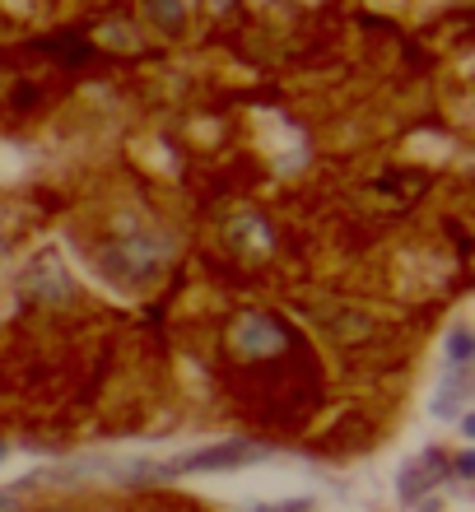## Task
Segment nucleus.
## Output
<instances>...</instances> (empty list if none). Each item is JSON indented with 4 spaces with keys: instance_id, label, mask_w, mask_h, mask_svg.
Here are the masks:
<instances>
[{
    "instance_id": "8",
    "label": "nucleus",
    "mask_w": 475,
    "mask_h": 512,
    "mask_svg": "<svg viewBox=\"0 0 475 512\" xmlns=\"http://www.w3.org/2000/svg\"><path fill=\"white\" fill-rule=\"evenodd\" d=\"M150 14L163 33H177V28H182V0H150Z\"/></svg>"
},
{
    "instance_id": "9",
    "label": "nucleus",
    "mask_w": 475,
    "mask_h": 512,
    "mask_svg": "<svg viewBox=\"0 0 475 512\" xmlns=\"http://www.w3.org/2000/svg\"><path fill=\"white\" fill-rule=\"evenodd\" d=\"M252 512H313V499H294V503H252Z\"/></svg>"
},
{
    "instance_id": "7",
    "label": "nucleus",
    "mask_w": 475,
    "mask_h": 512,
    "mask_svg": "<svg viewBox=\"0 0 475 512\" xmlns=\"http://www.w3.org/2000/svg\"><path fill=\"white\" fill-rule=\"evenodd\" d=\"M443 466H448L443 452H424V457H415L406 471H401V499H420L429 485H438V480H443Z\"/></svg>"
},
{
    "instance_id": "4",
    "label": "nucleus",
    "mask_w": 475,
    "mask_h": 512,
    "mask_svg": "<svg viewBox=\"0 0 475 512\" xmlns=\"http://www.w3.org/2000/svg\"><path fill=\"white\" fill-rule=\"evenodd\" d=\"M308 322H317V331L336 340V345H364L373 336V317L354 303H340V298H326V303H308Z\"/></svg>"
},
{
    "instance_id": "13",
    "label": "nucleus",
    "mask_w": 475,
    "mask_h": 512,
    "mask_svg": "<svg viewBox=\"0 0 475 512\" xmlns=\"http://www.w3.org/2000/svg\"><path fill=\"white\" fill-rule=\"evenodd\" d=\"M0 457H5V447H0Z\"/></svg>"
},
{
    "instance_id": "2",
    "label": "nucleus",
    "mask_w": 475,
    "mask_h": 512,
    "mask_svg": "<svg viewBox=\"0 0 475 512\" xmlns=\"http://www.w3.org/2000/svg\"><path fill=\"white\" fill-rule=\"evenodd\" d=\"M261 457H266V447L238 438V443H219V447L187 452V457H173V461H163V466H136L140 475H131V485H140V480H168V475H187V471H233V466L261 461Z\"/></svg>"
},
{
    "instance_id": "6",
    "label": "nucleus",
    "mask_w": 475,
    "mask_h": 512,
    "mask_svg": "<svg viewBox=\"0 0 475 512\" xmlns=\"http://www.w3.org/2000/svg\"><path fill=\"white\" fill-rule=\"evenodd\" d=\"M224 247H229L233 256H243V261H261V256H271V247H275V229L257 210H238V215H229V224H224Z\"/></svg>"
},
{
    "instance_id": "3",
    "label": "nucleus",
    "mask_w": 475,
    "mask_h": 512,
    "mask_svg": "<svg viewBox=\"0 0 475 512\" xmlns=\"http://www.w3.org/2000/svg\"><path fill=\"white\" fill-rule=\"evenodd\" d=\"M233 359H271V354H285L294 345V336L285 331V322H275L266 312H243L229 322V336H224Z\"/></svg>"
},
{
    "instance_id": "11",
    "label": "nucleus",
    "mask_w": 475,
    "mask_h": 512,
    "mask_svg": "<svg viewBox=\"0 0 475 512\" xmlns=\"http://www.w3.org/2000/svg\"><path fill=\"white\" fill-rule=\"evenodd\" d=\"M0 512H14V494H0Z\"/></svg>"
},
{
    "instance_id": "12",
    "label": "nucleus",
    "mask_w": 475,
    "mask_h": 512,
    "mask_svg": "<svg viewBox=\"0 0 475 512\" xmlns=\"http://www.w3.org/2000/svg\"><path fill=\"white\" fill-rule=\"evenodd\" d=\"M52 512H66V508H52Z\"/></svg>"
},
{
    "instance_id": "5",
    "label": "nucleus",
    "mask_w": 475,
    "mask_h": 512,
    "mask_svg": "<svg viewBox=\"0 0 475 512\" xmlns=\"http://www.w3.org/2000/svg\"><path fill=\"white\" fill-rule=\"evenodd\" d=\"M19 294H24L28 303H66L75 289H70V275H66V266H61V256H56V252H38V256H33V266L24 270Z\"/></svg>"
},
{
    "instance_id": "1",
    "label": "nucleus",
    "mask_w": 475,
    "mask_h": 512,
    "mask_svg": "<svg viewBox=\"0 0 475 512\" xmlns=\"http://www.w3.org/2000/svg\"><path fill=\"white\" fill-rule=\"evenodd\" d=\"M173 238L159 229H145V224H126L122 233H112L103 252H98V270L117 280L122 289H145L173 266Z\"/></svg>"
},
{
    "instance_id": "10",
    "label": "nucleus",
    "mask_w": 475,
    "mask_h": 512,
    "mask_svg": "<svg viewBox=\"0 0 475 512\" xmlns=\"http://www.w3.org/2000/svg\"><path fill=\"white\" fill-rule=\"evenodd\" d=\"M471 466H475V457H471V452H466V457H457V475H462V480H471Z\"/></svg>"
}]
</instances>
